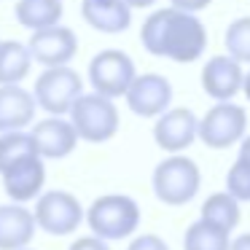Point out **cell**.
<instances>
[{
    "label": "cell",
    "mask_w": 250,
    "mask_h": 250,
    "mask_svg": "<svg viewBox=\"0 0 250 250\" xmlns=\"http://www.w3.org/2000/svg\"><path fill=\"white\" fill-rule=\"evenodd\" d=\"M140 43L148 54L180 65L196 62L207 49V27L191 11L156 8L140 27Z\"/></svg>",
    "instance_id": "1"
},
{
    "label": "cell",
    "mask_w": 250,
    "mask_h": 250,
    "mask_svg": "<svg viewBox=\"0 0 250 250\" xmlns=\"http://www.w3.org/2000/svg\"><path fill=\"white\" fill-rule=\"evenodd\" d=\"M89 229L100 239H124L137 231L140 226V207L132 196L105 194L92 202L86 212Z\"/></svg>",
    "instance_id": "2"
},
{
    "label": "cell",
    "mask_w": 250,
    "mask_h": 250,
    "mask_svg": "<svg viewBox=\"0 0 250 250\" xmlns=\"http://www.w3.org/2000/svg\"><path fill=\"white\" fill-rule=\"evenodd\" d=\"M70 121L78 137L86 143H105L119 132V110L103 94H81L70 108Z\"/></svg>",
    "instance_id": "3"
},
{
    "label": "cell",
    "mask_w": 250,
    "mask_h": 250,
    "mask_svg": "<svg viewBox=\"0 0 250 250\" xmlns=\"http://www.w3.org/2000/svg\"><path fill=\"white\" fill-rule=\"evenodd\" d=\"M199 167L188 156H169L153 169V191L164 205L180 207L191 202L199 191Z\"/></svg>",
    "instance_id": "4"
},
{
    "label": "cell",
    "mask_w": 250,
    "mask_h": 250,
    "mask_svg": "<svg viewBox=\"0 0 250 250\" xmlns=\"http://www.w3.org/2000/svg\"><path fill=\"white\" fill-rule=\"evenodd\" d=\"M33 94H35L38 108H43L51 116H62V113H70L73 103L83 94V81L67 65L49 67V70H43L38 76Z\"/></svg>",
    "instance_id": "5"
},
{
    "label": "cell",
    "mask_w": 250,
    "mask_h": 250,
    "mask_svg": "<svg viewBox=\"0 0 250 250\" xmlns=\"http://www.w3.org/2000/svg\"><path fill=\"white\" fill-rule=\"evenodd\" d=\"M137 78L135 62L126 51L119 49H105L89 62V83L97 94L103 97H121L129 92L132 81Z\"/></svg>",
    "instance_id": "6"
},
{
    "label": "cell",
    "mask_w": 250,
    "mask_h": 250,
    "mask_svg": "<svg viewBox=\"0 0 250 250\" xmlns=\"http://www.w3.org/2000/svg\"><path fill=\"white\" fill-rule=\"evenodd\" d=\"M245 129H248V113L229 100L212 105L205 113V119L199 121V140L207 148H229L242 140Z\"/></svg>",
    "instance_id": "7"
},
{
    "label": "cell",
    "mask_w": 250,
    "mask_h": 250,
    "mask_svg": "<svg viewBox=\"0 0 250 250\" xmlns=\"http://www.w3.org/2000/svg\"><path fill=\"white\" fill-rule=\"evenodd\" d=\"M35 221L43 231L54 234V237H65L78 229L83 221V207L67 191H46L38 196L35 205Z\"/></svg>",
    "instance_id": "8"
},
{
    "label": "cell",
    "mask_w": 250,
    "mask_h": 250,
    "mask_svg": "<svg viewBox=\"0 0 250 250\" xmlns=\"http://www.w3.org/2000/svg\"><path fill=\"white\" fill-rule=\"evenodd\" d=\"M126 105L132 113L143 116V119H153L169 110L172 103V83L159 73H143L132 81L129 92L124 94Z\"/></svg>",
    "instance_id": "9"
},
{
    "label": "cell",
    "mask_w": 250,
    "mask_h": 250,
    "mask_svg": "<svg viewBox=\"0 0 250 250\" xmlns=\"http://www.w3.org/2000/svg\"><path fill=\"white\" fill-rule=\"evenodd\" d=\"M27 46L35 62H41L46 67H65L78 51V35L70 27L57 24V27L33 33Z\"/></svg>",
    "instance_id": "10"
},
{
    "label": "cell",
    "mask_w": 250,
    "mask_h": 250,
    "mask_svg": "<svg viewBox=\"0 0 250 250\" xmlns=\"http://www.w3.org/2000/svg\"><path fill=\"white\" fill-rule=\"evenodd\" d=\"M199 137V121L191 113L188 108H172L167 113H162L156 119V126H153V140L162 151L178 153L186 151L191 143Z\"/></svg>",
    "instance_id": "11"
},
{
    "label": "cell",
    "mask_w": 250,
    "mask_h": 250,
    "mask_svg": "<svg viewBox=\"0 0 250 250\" xmlns=\"http://www.w3.org/2000/svg\"><path fill=\"white\" fill-rule=\"evenodd\" d=\"M242 83H245L242 67L229 54L210 57L207 65L202 67V89L218 103H229L237 92H242Z\"/></svg>",
    "instance_id": "12"
},
{
    "label": "cell",
    "mask_w": 250,
    "mask_h": 250,
    "mask_svg": "<svg viewBox=\"0 0 250 250\" xmlns=\"http://www.w3.org/2000/svg\"><path fill=\"white\" fill-rule=\"evenodd\" d=\"M38 146L43 159H65L76 151L78 132L73 126V121H65L62 116H51L35 124V129L30 132Z\"/></svg>",
    "instance_id": "13"
},
{
    "label": "cell",
    "mask_w": 250,
    "mask_h": 250,
    "mask_svg": "<svg viewBox=\"0 0 250 250\" xmlns=\"http://www.w3.org/2000/svg\"><path fill=\"white\" fill-rule=\"evenodd\" d=\"M46 180V167H43V156L35 153V156H27L22 162H17L14 167H8L3 172V188L11 196L14 202H30L41 194Z\"/></svg>",
    "instance_id": "14"
},
{
    "label": "cell",
    "mask_w": 250,
    "mask_h": 250,
    "mask_svg": "<svg viewBox=\"0 0 250 250\" xmlns=\"http://www.w3.org/2000/svg\"><path fill=\"white\" fill-rule=\"evenodd\" d=\"M81 17L97 33H124L132 24V6L126 0H83Z\"/></svg>",
    "instance_id": "15"
},
{
    "label": "cell",
    "mask_w": 250,
    "mask_h": 250,
    "mask_svg": "<svg viewBox=\"0 0 250 250\" xmlns=\"http://www.w3.org/2000/svg\"><path fill=\"white\" fill-rule=\"evenodd\" d=\"M35 94L22 89L19 83L0 86V132H17L33 124L35 119Z\"/></svg>",
    "instance_id": "16"
},
{
    "label": "cell",
    "mask_w": 250,
    "mask_h": 250,
    "mask_svg": "<svg viewBox=\"0 0 250 250\" xmlns=\"http://www.w3.org/2000/svg\"><path fill=\"white\" fill-rule=\"evenodd\" d=\"M35 215L22 205H0V250H22L35 234Z\"/></svg>",
    "instance_id": "17"
},
{
    "label": "cell",
    "mask_w": 250,
    "mask_h": 250,
    "mask_svg": "<svg viewBox=\"0 0 250 250\" xmlns=\"http://www.w3.org/2000/svg\"><path fill=\"white\" fill-rule=\"evenodd\" d=\"M65 14L62 8V0H19L14 6V17L22 27L33 30H49V27H57Z\"/></svg>",
    "instance_id": "18"
},
{
    "label": "cell",
    "mask_w": 250,
    "mask_h": 250,
    "mask_svg": "<svg viewBox=\"0 0 250 250\" xmlns=\"http://www.w3.org/2000/svg\"><path fill=\"white\" fill-rule=\"evenodd\" d=\"M33 65L30 46L19 41H0V86L22 83Z\"/></svg>",
    "instance_id": "19"
},
{
    "label": "cell",
    "mask_w": 250,
    "mask_h": 250,
    "mask_svg": "<svg viewBox=\"0 0 250 250\" xmlns=\"http://www.w3.org/2000/svg\"><path fill=\"white\" fill-rule=\"evenodd\" d=\"M183 248L186 250H229L231 242H229V231L215 223L199 218L196 223H191L188 231L183 237Z\"/></svg>",
    "instance_id": "20"
},
{
    "label": "cell",
    "mask_w": 250,
    "mask_h": 250,
    "mask_svg": "<svg viewBox=\"0 0 250 250\" xmlns=\"http://www.w3.org/2000/svg\"><path fill=\"white\" fill-rule=\"evenodd\" d=\"M202 218L215 226L231 231L239 223V199H234L229 191H221V194H210L202 205Z\"/></svg>",
    "instance_id": "21"
},
{
    "label": "cell",
    "mask_w": 250,
    "mask_h": 250,
    "mask_svg": "<svg viewBox=\"0 0 250 250\" xmlns=\"http://www.w3.org/2000/svg\"><path fill=\"white\" fill-rule=\"evenodd\" d=\"M35 153H41V151L30 132H22V129L3 132L0 135V175L6 172L8 167H14L17 162H22L27 156H35Z\"/></svg>",
    "instance_id": "22"
},
{
    "label": "cell",
    "mask_w": 250,
    "mask_h": 250,
    "mask_svg": "<svg viewBox=\"0 0 250 250\" xmlns=\"http://www.w3.org/2000/svg\"><path fill=\"white\" fill-rule=\"evenodd\" d=\"M223 46L237 62H250V17H239L229 24Z\"/></svg>",
    "instance_id": "23"
},
{
    "label": "cell",
    "mask_w": 250,
    "mask_h": 250,
    "mask_svg": "<svg viewBox=\"0 0 250 250\" xmlns=\"http://www.w3.org/2000/svg\"><path fill=\"white\" fill-rule=\"evenodd\" d=\"M226 191L239 202H250V164L239 162V159L231 164L226 175Z\"/></svg>",
    "instance_id": "24"
},
{
    "label": "cell",
    "mask_w": 250,
    "mask_h": 250,
    "mask_svg": "<svg viewBox=\"0 0 250 250\" xmlns=\"http://www.w3.org/2000/svg\"><path fill=\"white\" fill-rule=\"evenodd\" d=\"M126 250H169V248L164 245L162 237H156V234H140V237L132 239V245Z\"/></svg>",
    "instance_id": "25"
},
{
    "label": "cell",
    "mask_w": 250,
    "mask_h": 250,
    "mask_svg": "<svg viewBox=\"0 0 250 250\" xmlns=\"http://www.w3.org/2000/svg\"><path fill=\"white\" fill-rule=\"evenodd\" d=\"M70 250H110L108 242L100 237H78L76 242L70 245Z\"/></svg>",
    "instance_id": "26"
},
{
    "label": "cell",
    "mask_w": 250,
    "mask_h": 250,
    "mask_svg": "<svg viewBox=\"0 0 250 250\" xmlns=\"http://www.w3.org/2000/svg\"><path fill=\"white\" fill-rule=\"evenodd\" d=\"M175 8H180V11H191V14H196V11H202V8H207L212 3V0H169Z\"/></svg>",
    "instance_id": "27"
},
{
    "label": "cell",
    "mask_w": 250,
    "mask_h": 250,
    "mask_svg": "<svg viewBox=\"0 0 250 250\" xmlns=\"http://www.w3.org/2000/svg\"><path fill=\"white\" fill-rule=\"evenodd\" d=\"M239 162H245V164H250V135L248 137H242V146H239Z\"/></svg>",
    "instance_id": "28"
},
{
    "label": "cell",
    "mask_w": 250,
    "mask_h": 250,
    "mask_svg": "<svg viewBox=\"0 0 250 250\" xmlns=\"http://www.w3.org/2000/svg\"><path fill=\"white\" fill-rule=\"evenodd\" d=\"M229 250H250V234H239Z\"/></svg>",
    "instance_id": "29"
},
{
    "label": "cell",
    "mask_w": 250,
    "mask_h": 250,
    "mask_svg": "<svg viewBox=\"0 0 250 250\" xmlns=\"http://www.w3.org/2000/svg\"><path fill=\"white\" fill-rule=\"evenodd\" d=\"M126 3H129L132 8H151L156 0H126Z\"/></svg>",
    "instance_id": "30"
},
{
    "label": "cell",
    "mask_w": 250,
    "mask_h": 250,
    "mask_svg": "<svg viewBox=\"0 0 250 250\" xmlns=\"http://www.w3.org/2000/svg\"><path fill=\"white\" fill-rule=\"evenodd\" d=\"M242 92H245V97L250 100V73L245 76V83H242Z\"/></svg>",
    "instance_id": "31"
},
{
    "label": "cell",
    "mask_w": 250,
    "mask_h": 250,
    "mask_svg": "<svg viewBox=\"0 0 250 250\" xmlns=\"http://www.w3.org/2000/svg\"><path fill=\"white\" fill-rule=\"evenodd\" d=\"M22 250H27V248H22Z\"/></svg>",
    "instance_id": "32"
}]
</instances>
